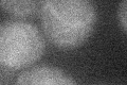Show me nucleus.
I'll return each mask as SVG.
<instances>
[{"mask_svg": "<svg viewBox=\"0 0 127 85\" xmlns=\"http://www.w3.org/2000/svg\"><path fill=\"white\" fill-rule=\"evenodd\" d=\"M43 32L62 49H75L88 40L97 20L96 9L88 0H47L39 10Z\"/></svg>", "mask_w": 127, "mask_h": 85, "instance_id": "obj_1", "label": "nucleus"}, {"mask_svg": "<svg viewBox=\"0 0 127 85\" xmlns=\"http://www.w3.org/2000/svg\"><path fill=\"white\" fill-rule=\"evenodd\" d=\"M45 39L38 28L23 20L0 23V65L19 69L32 65L43 54Z\"/></svg>", "mask_w": 127, "mask_h": 85, "instance_id": "obj_2", "label": "nucleus"}, {"mask_svg": "<svg viewBox=\"0 0 127 85\" xmlns=\"http://www.w3.org/2000/svg\"><path fill=\"white\" fill-rule=\"evenodd\" d=\"M15 85H77V83L61 68L38 65L21 72Z\"/></svg>", "mask_w": 127, "mask_h": 85, "instance_id": "obj_3", "label": "nucleus"}, {"mask_svg": "<svg viewBox=\"0 0 127 85\" xmlns=\"http://www.w3.org/2000/svg\"><path fill=\"white\" fill-rule=\"evenodd\" d=\"M42 1H30V0H2L0 1V10L4 13L17 16V17H26V16L34 15L39 12Z\"/></svg>", "mask_w": 127, "mask_h": 85, "instance_id": "obj_4", "label": "nucleus"}, {"mask_svg": "<svg viewBox=\"0 0 127 85\" xmlns=\"http://www.w3.org/2000/svg\"><path fill=\"white\" fill-rule=\"evenodd\" d=\"M118 9H119L118 10L119 21H120L121 26L123 28V31L126 32L127 30V2L126 1L121 2Z\"/></svg>", "mask_w": 127, "mask_h": 85, "instance_id": "obj_5", "label": "nucleus"}]
</instances>
